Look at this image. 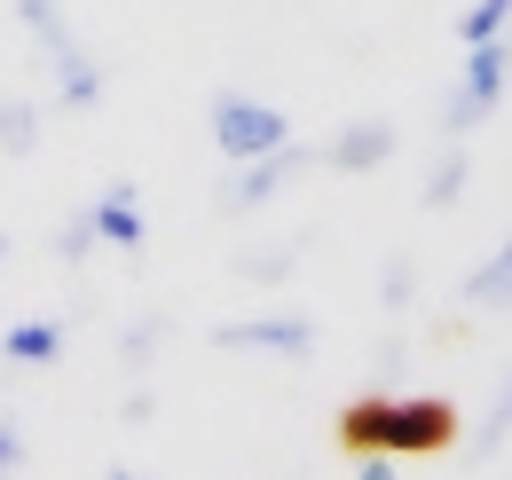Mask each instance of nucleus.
<instances>
[{"instance_id":"nucleus-1","label":"nucleus","mask_w":512,"mask_h":480,"mask_svg":"<svg viewBox=\"0 0 512 480\" xmlns=\"http://www.w3.org/2000/svg\"><path fill=\"white\" fill-rule=\"evenodd\" d=\"M339 441L363 457V449H386V457H442L457 441V410L442 394H363L347 402L339 418Z\"/></svg>"},{"instance_id":"nucleus-2","label":"nucleus","mask_w":512,"mask_h":480,"mask_svg":"<svg viewBox=\"0 0 512 480\" xmlns=\"http://www.w3.org/2000/svg\"><path fill=\"white\" fill-rule=\"evenodd\" d=\"M16 16H24V32L40 40V56L56 71V103H64V111H95V103H103V63L79 48L64 8H56V0H16Z\"/></svg>"},{"instance_id":"nucleus-3","label":"nucleus","mask_w":512,"mask_h":480,"mask_svg":"<svg viewBox=\"0 0 512 480\" xmlns=\"http://www.w3.org/2000/svg\"><path fill=\"white\" fill-rule=\"evenodd\" d=\"M505 87H512V32L473 40L465 63H457V87H449V103H442V134H473V126L505 103Z\"/></svg>"},{"instance_id":"nucleus-4","label":"nucleus","mask_w":512,"mask_h":480,"mask_svg":"<svg viewBox=\"0 0 512 480\" xmlns=\"http://www.w3.org/2000/svg\"><path fill=\"white\" fill-rule=\"evenodd\" d=\"M205 126H213V150H221L229 166H245V158H260V150L292 142L284 111H276V103H253V95H213Z\"/></svg>"},{"instance_id":"nucleus-5","label":"nucleus","mask_w":512,"mask_h":480,"mask_svg":"<svg viewBox=\"0 0 512 480\" xmlns=\"http://www.w3.org/2000/svg\"><path fill=\"white\" fill-rule=\"evenodd\" d=\"M323 150H308V142H276V150H260V158H245L237 174L221 181V213H260L284 181L300 174V166H316Z\"/></svg>"},{"instance_id":"nucleus-6","label":"nucleus","mask_w":512,"mask_h":480,"mask_svg":"<svg viewBox=\"0 0 512 480\" xmlns=\"http://www.w3.org/2000/svg\"><path fill=\"white\" fill-rule=\"evenodd\" d=\"M213 347L229 355H284V362H308L316 355V323L308 315H245V323H221Z\"/></svg>"},{"instance_id":"nucleus-7","label":"nucleus","mask_w":512,"mask_h":480,"mask_svg":"<svg viewBox=\"0 0 512 480\" xmlns=\"http://www.w3.org/2000/svg\"><path fill=\"white\" fill-rule=\"evenodd\" d=\"M323 166H331V174H379V166H394V126L386 119L339 126V134L323 142Z\"/></svg>"},{"instance_id":"nucleus-8","label":"nucleus","mask_w":512,"mask_h":480,"mask_svg":"<svg viewBox=\"0 0 512 480\" xmlns=\"http://www.w3.org/2000/svg\"><path fill=\"white\" fill-rule=\"evenodd\" d=\"M87 221H95V237L119 244V252H142V237H150V221H142V189H134V181H111V189L87 205Z\"/></svg>"},{"instance_id":"nucleus-9","label":"nucleus","mask_w":512,"mask_h":480,"mask_svg":"<svg viewBox=\"0 0 512 480\" xmlns=\"http://www.w3.org/2000/svg\"><path fill=\"white\" fill-rule=\"evenodd\" d=\"M457 300H465V307H481V315L512 307V237L497 244V252H489V260H481L473 276H465V292H457Z\"/></svg>"},{"instance_id":"nucleus-10","label":"nucleus","mask_w":512,"mask_h":480,"mask_svg":"<svg viewBox=\"0 0 512 480\" xmlns=\"http://www.w3.org/2000/svg\"><path fill=\"white\" fill-rule=\"evenodd\" d=\"M0 355L16 362V370H48V362L64 355V323H8Z\"/></svg>"},{"instance_id":"nucleus-11","label":"nucleus","mask_w":512,"mask_h":480,"mask_svg":"<svg viewBox=\"0 0 512 480\" xmlns=\"http://www.w3.org/2000/svg\"><path fill=\"white\" fill-rule=\"evenodd\" d=\"M465 181H473V158H465V150H442L434 174H426V189H418V205H426V213H449V205L465 197Z\"/></svg>"},{"instance_id":"nucleus-12","label":"nucleus","mask_w":512,"mask_h":480,"mask_svg":"<svg viewBox=\"0 0 512 480\" xmlns=\"http://www.w3.org/2000/svg\"><path fill=\"white\" fill-rule=\"evenodd\" d=\"M166 331H174L166 315H150V323H127V331H119V362H127V370H142V362H158V347H166Z\"/></svg>"},{"instance_id":"nucleus-13","label":"nucleus","mask_w":512,"mask_h":480,"mask_svg":"<svg viewBox=\"0 0 512 480\" xmlns=\"http://www.w3.org/2000/svg\"><path fill=\"white\" fill-rule=\"evenodd\" d=\"M497 32H512V0H473L465 16H457V40L473 48V40H497Z\"/></svg>"},{"instance_id":"nucleus-14","label":"nucleus","mask_w":512,"mask_h":480,"mask_svg":"<svg viewBox=\"0 0 512 480\" xmlns=\"http://www.w3.org/2000/svg\"><path fill=\"white\" fill-rule=\"evenodd\" d=\"M505 441H512V370L497 386V402H489V418H481V433H473V457H497Z\"/></svg>"},{"instance_id":"nucleus-15","label":"nucleus","mask_w":512,"mask_h":480,"mask_svg":"<svg viewBox=\"0 0 512 480\" xmlns=\"http://www.w3.org/2000/svg\"><path fill=\"white\" fill-rule=\"evenodd\" d=\"M40 142V103H0V150H32Z\"/></svg>"},{"instance_id":"nucleus-16","label":"nucleus","mask_w":512,"mask_h":480,"mask_svg":"<svg viewBox=\"0 0 512 480\" xmlns=\"http://www.w3.org/2000/svg\"><path fill=\"white\" fill-rule=\"evenodd\" d=\"M292 260H300V244H284V252H237V276L245 284H284Z\"/></svg>"},{"instance_id":"nucleus-17","label":"nucleus","mask_w":512,"mask_h":480,"mask_svg":"<svg viewBox=\"0 0 512 480\" xmlns=\"http://www.w3.org/2000/svg\"><path fill=\"white\" fill-rule=\"evenodd\" d=\"M379 300H386V307H410V300H418V260H410V252H394V260H386Z\"/></svg>"},{"instance_id":"nucleus-18","label":"nucleus","mask_w":512,"mask_h":480,"mask_svg":"<svg viewBox=\"0 0 512 480\" xmlns=\"http://www.w3.org/2000/svg\"><path fill=\"white\" fill-rule=\"evenodd\" d=\"M95 244H103V237H95V221H87V213H71L64 229H56V260H71V268H79Z\"/></svg>"},{"instance_id":"nucleus-19","label":"nucleus","mask_w":512,"mask_h":480,"mask_svg":"<svg viewBox=\"0 0 512 480\" xmlns=\"http://www.w3.org/2000/svg\"><path fill=\"white\" fill-rule=\"evenodd\" d=\"M24 457H32L24 425H16V418H0V473H8V465H24Z\"/></svg>"},{"instance_id":"nucleus-20","label":"nucleus","mask_w":512,"mask_h":480,"mask_svg":"<svg viewBox=\"0 0 512 480\" xmlns=\"http://www.w3.org/2000/svg\"><path fill=\"white\" fill-rule=\"evenodd\" d=\"M0 268H8V237H0Z\"/></svg>"}]
</instances>
